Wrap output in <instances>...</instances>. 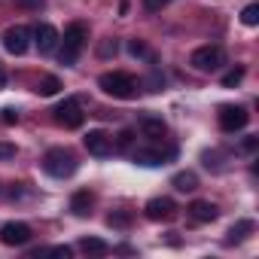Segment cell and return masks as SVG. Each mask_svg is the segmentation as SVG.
Instances as JSON below:
<instances>
[{"mask_svg":"<svg viewBox=\"0 0 259 259\" xmlns=\"http://www.w3.org/2000/svg\"><path fill=\"white\" fill-rule=\"evenodd\" d=\"M0 241L7 247H25L31 241V226L28 223H7L0 229Z\"/></svg>","mask_w":259,"mask_h":259,"instance_id":"8","label":"cell"},{"mask_svg":"<svg viewBox=\"0 0 259 259\" xmlns=\"http://www.w3.org/2000/svg\"><path fill=\"white\" fill-rule=\"evenodd\" d=\"M92 201H95V195H92L89 189H76V192L70 195V210H73L76 217H89V213H92V210H89Z\"/></svg>","mask_w":259,"mask_h":259,"instance_id":"15","label":"cell"},{"mask_svg":"<svg viewBox=\"0 0 259 259\" xmlns=\"http://www.w3.org/2000/svg\"><path fill=\"white\" fill-rule=\"evenodd\" d=\"M31 46V31L25 25H16V28H7L4 31V49L10 55H25Z\"/></svg>","mask_w":259,"mask_h":259,"instance_id":"6","label":"cell"},{"mask_svg":"<svg viewBox=\"0 0 259 259\" xmlns=\"http://www.w3.org/2000/svg\"><path fill=\"white\" fill-rule=\"evenodd\" d=\"M107 223H110L113 229H125L128 223H132V213H122V210H113V213L107 217Z\"/></svg>","mask_w":259,"mask_h":259,"instance_id":"21","label":"cell"},{"mask_svg":"<svg viewBox=\"0 0 259 259\" xmlns=\"http://www.w3.org/2000/svg\"><path fill=\"white\" fill-rule=\"evenodd\" d=\"M165 4H168V0H144V10H147V13H156V10H162Z\"/></svg>","mask_w":259,"mask_h":259,"instance_id":"28","label":"cell"},{"mask_svg":"<svg viewBox=\"0 0 259 259\" xmlns=\"http://www.w3.org/2000/svg\"><path fill=\"white\" fill-rule=\"evenodd\" d=\"M37 92L46 95V98H49V95H58V92H61V79H58V76H46V79H40Z\"/></svg>","mask_w":259,"mask_h":259,"instance_id":"19","label":"cell"},{"mask_svg":"<svg viewBox=\"0 0 259 259\" xmlns=\"http://www.w3.org/2000/svg\"><path fill=\"white\" fill-rule=\"evenodd\" d=\"M247 122H250V113L244 107H235V104L220 107V128L226 135H235V132H241V128H247Z\"/></svg>","mask_w":259,"mask_h":259,"instance_id":"5","label":"cell"},{"mask_svg":"<svg viewBox=\"0 0 259 259\" xmlns=\"http://www.w3.org/2000/svg\"><path fill=\"white\" fill-rule=\"evenodd\" d=\"M55 122H61L64 128H79L82 125V110H79V101L76 98H64L55 110H52Z\"/></svg>","mask_w":259,"mask_h":259,"instance_id":"7","label":"cell"},{"mask_svg":"<svg viewBox=\"0 0 259 259\" xmlns=\"http://www.w3.org/2000/svg\"><path fill=\"white\" fill-rule=\"evenodd\" d=\"M19 7H25V10H40L43 7V0H16Z\"/></svg>","mask_w":259,"mask_h":259,"instance_id":"29","label":"cell"},{"mask_svg":"<svg viewBox=\"0 0 259 259\" xmlns=\"http://www.w3.org/2000/svg\"><path fill=\"white\" fill-rule=\"evenodd\" d=\"M85 40H89V31H85V25H82V22L67 25V31H64V46H61V55H58L64 67H73V64H76V58H79V52H82Z\"/></svg>","mask_w":259,"mask_h":259,"instance_id":"3","label":"cell"},{"mask_svg":"<svg viewBox=\"0 0 259 259\" xmlns=\"http://www.w3.org/2000/svg\"><path fill=\"white\" fill-rule=\"evenodd\" d=\"M171 186L180 189V192H195L198 189V177H195V171H180V174L171 177Z\"/></svg>","mask_w":259,"mask_h":259,"instance_id":"16","label":"cell"},{"mask_svg":"<svg viewBox=\"0 0 259 259\" xmlns=\"http://www.w3.org/2000/svg\"><path fill=\"white\" fill-rule=\"evenodd\" d=\"M31 37H34V43H37L40 52H52L55 43H58V31H55L52 25H37V31H34Z\"/></svg>","mask_w":259,"mask_h":259,"instance_id":"12","label":"cell"},{"mask_svg":"<svg viewBox=\"0 0 259 259\" xmlns=\"http://www.w3.org/2000/svg\"><path fill=\"white\" fill-rule=\"evenodd\" d=\"M256 226H253V220H238L232 229H229V235H226V244H238V241H244L250 232H253Z\"/></svg>","mask_w":259,"mask_h":259,"instance_id":"17","label":"cell"},{"mask_svg":"<svg viewBox=\"0 0 259 259\" xmlns=\"http://www.w3.org/2000/svg\"><path fill=\"white\" fill-rule=\"evenodd\" d=\"M241 22H244L247 28H256V25H259V7H256V4L244 7V13H241Z\"/></svg>","mask_w":259,"mask_h":259,"instance_id":"20","label":"cell"},{"mask_svg":"<svg viewBox=\"0 0 259 259\" xmlns=\"http://www.w3.org/2000/svg\"><path fill=\"white\" fill-rule=\"evenodd\" d=\"M116 52H119V43H116V40H104L101 49H98L101 58H110V55H116Z\"/></svg>","mask_w":259,"mask_h":259,"instance_id":"25","label":"cell"},{"mask_svg":"<svg viewBox=\"0 0 259 259\" xmlns=\"http://www.w3.org/2000/svg\"><path fill=\"white\" fill-rule=\"evenodd\" d=\"M76 168H79L76 156H73L70 150H64V147H52V150L43 156V171H46L49 177H55V180L73 177V174H76Z\"/></svg>","mask_w":259,"mask_h":259,"instance_id":"2","label":"cell"},{"mask_svg":"<svg viewBox=\"0 0 259 259\" xmlns=\"http://www.w3.org/2000/svg\"><path fill=\"white\" fill-rule=\"evenodd\" d=\"M49 253H52V256H64V259H70V256H73V250H70V247H64V244L49 247Z\"/></svg>","mask_w":259,"mask_h":259,"instance_id":"27","label":"cell"},{"mask_svg":"<svg viewBox=\"0 0 259 259\" xmlns=\"http://www.w3.org/2000/svg\"><path fill=\"white\" fill-rule=\"evenodd\" d=\"M186 213H189L192 223H213V220L220 217V207H217L213 201H192V204L186 207Z\"/></svg>","mask_w":259,"mask_h":259,"instance_id":"11","label":"cell"},{"mask_svg":"<svg viewBox=\"0 0 259 259\" xmlns=\"http://www.w3.org/2000/svg\"><path fill=\"white\" fill-rule=\"evenodd\" d=\"M98 85H101V89H104V92H107L110 98H122V101H132V98H138V92H141L138 79H135L132 73H125V70L101 73Z\"/></svg>","mask_w":259,"mask_h":259,"instance_id":"1","label":"cell"},{"mask_svg":"<svg viewBox=\"0 0 259 259\" xmlns=\"http://www.w3.org/2000/svg\"><path fill=\"white\" fill-rule=\"evenodd\" d=\"M4 85H7V70L0 67V89H4Z\"/></svg>","mask_w":259,"mask_h":259,"instance_id":"32","label":"cell"},{"mask_svg":"<svg viewBox=\"0 0 259 259\" xmlns=\"http://www.w3.org/2000/svg\"><path fill=\"white\" fill-rule=\"evenodd\" d=\"M141 132L156 141V138H165L168 135V125H165L162 116H141Z\"/></svg>","mask_w":259,"mask_h":259,"instance_id":"14","label":"cell"},{"mask_svg":"<svg viewBox=\"0 0 259 259\" xmlns=\"http://www.w3.org/2000/svg\"><path fill=\"white\" fill-rule=\"evenodd\" d=\"M79 247H82L85 253H95V256L110 253V244H107V241H101V238H82V241H79Z\"/></svg>","mask_w":259,"mask_h":259,"instance_id":"18","label":"cell"},{"mask_svg":"<svg viewBox=\"0 0 259 259\" xmlns=\"http://www.w3.org/2000/svg\"><path fill=\"white\" fill-rule=\"evenodd\" d=\"M128 52H132L135 58H153V55H150V49H147L141 40H132V43H128Z\"/></svg>","mask_w":259,"mask_h":259,"instance_id":"23","label":"cell"},{"mask_svg":"<svg viewBox=\"0 0 259 259\" xmlns=\"http://www.w3.org/2000/svg\"><path fill=\"white\" fill-rule=\"evenodd\" d=\"M82 144H85V150H89L92 156H98V159H104V156L113 153V138H110L107 132H101V128L89 132V135L82 138Z\"/></svg>","mask_w":259,"mask_h":259,"instance_id":"9","label":"cell"},{"mask_svg":"<svg viewBox=\"0 0 259 259\" xmlns=\"http://www.w3.org/2000/svg\"><path fill=\"white\" fill-rule=\"evenodd\" d=\"M10 159H16V144L0 141V162H10Z\"/></svg>","mask_w":259,"mask_h":259,"instance_id":"24","label":"cell"},{"mask_svg":"<svg viewBox=\"0 0 259 259\" xmlns=\"http://www.w3.org/2000/svg\"><path fill=\"white\" fill-rule=\"evenodd\" d=\"M132 138H135V135H132V132H122V135H119V141H116V144H119V147H122V150H125V147H128V144H132Z\"/></svg>","mask_w":259,"mask_h":259,"instance_id":"31","label":"cell"},{"mask_svg":"<svg viewBox=\"0 0 259 259\" xmlns=\"http://www.w3.org/2000/svg\"><path fill=\"white\" fill-rule=\"evenodd\" d=\"M189 64H192L195 70H201V73H213V70H220V67L226 64V52H223L220 46H198V49L189 55Z\"/></svg>","mask_w":259,"mask_h":259,"instance_id":"4","label":"cell"},{"mask_svg":"<svg viewBox=\"0 0 259 259\" xmlns=\"http://www.w3.org/2000/svg\"><path fill=\"white\" fill-rule=\"evenodd\" d=\"M256 147H259V141H256V138H253V135H250V138H247V141H244V144H241V150H244V153H253V150H256Z\"/></svg>","mask_w":259,"mask_h":259,"instance_id":"30","label":"cell"},{"mask_svg":"<svg viewBox=\"0 0 259 259\" xmlns=\"http://www.w3.org/2000/svg\"><path fill=\"white\" fill-rule=\"evenodd\" d=\"M168 156H174V153L159 150V147H147V150H138V153H135V162H138V165H147V168H156V165H165Z\"/></svg>","mask_w":259,"mask_h":259,"instance_id":"13","label":"cell"},{"mask_svg":"<svg viewBox=\"0 0 259 259\" xmlns=\"http://www.w3.org/2000/svg\"><path fill=\"white\" fill-rule=\"evenodd\" d=\"M241 79H244V67H235V70H229V73L223 76V85H226V89H232V85H238Z\"/></svg>","mask_w":259,"mask_h":259,"instance_id":"22","label":"cell"},{"mask_svg":"<svg viewBox=\"0 0 259 259\" xmlns=\"http://www.w3.org/2000/svg\"><path fill=\"white\" fill-rule=\"evenodd\" d=\"M147 217L150 220H174L177 217V204L171 201V198H150L147 201Z\"/></svg>","mask_w":259,"mask_h":259,"instance_id":"10","label":"cell"},{"mask_svg":"<svg viewBox=\"0 0 259 259\" xmlns=\"http://www.w3.org/2000/svg\"><path fill=\"white\" fill-rule=\"evenodd\" d=\"M4 122H7V125H16V122H19V110H16V107H7V110H4Z\"/></svg>","mask_w":259,"mask_h":259,"instance_id":"26","label":"cell"}]
</instances>
